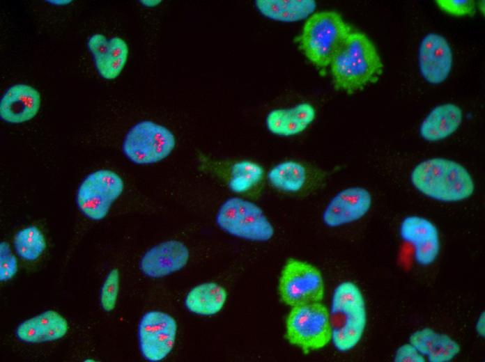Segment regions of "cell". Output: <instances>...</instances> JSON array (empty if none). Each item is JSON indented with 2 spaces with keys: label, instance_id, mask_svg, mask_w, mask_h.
Segmentation results:
<instances>
[{
  "label": "cell",
  "instance_id": "1",
  "mask_svg": "<svg viewBox=\"0 0 485 362\" xmlns=\"http://www.w3.org/2000/svg\"><path fill=\"white\" fill-rule=\"evenodd\" d=\"M330 65L335 87L348 92L362 88L383 70L375 45L360 31L350 33Z\"/></svg>",
  "mask_w": 485,
  "mask_h": 362
},
{
  "label": "cell",
  "instance_id": "2",
  "mask_svg": "<svg viewBox=\"0 0 485 362\" xmlns=\"http://www.w3.org/2000/svg\"><path fill=\"white\" fill-rule=\"evenodd\" d=\"M410 180L420 193L444 202L465 200L475 189L473 180L467 169L445 158H432L420 162L413 168Z\"/></svg>",
  "mask_w": 485,
  "mask_h": 362
},
{
  "label": "cell",
  "instance_id": "3",
  "mask_svg": "<svg viewBox=\"0 0 485 362\" xmlns=\"http://www.w3.org/2000/svg\"><path fill=\"white\" fill-rule=\"evenodd\" d=\"M329 315L331 340L335 348L341 352L354 348L367 324L365 301L356 284L344 281L336 287Z\"/></svg>",
  "mask_w": 485,
  "mask_h": 362
},
{
  "label": "cell",
  "instance_id": "4",
  "mask_svg": "<svg viewBox=\"0 0 485 362\" xmlns=\"http://www.w3.org/2000/svg\"><path fill=\"white\" fill-rule=\"evenodd\" d=\"M351 26L334 11L314 13L306 20L299 37L305 56L318 68L330 65L350 33Z\"/></svg>",
  "mask_w": 485,
  "mask_h": 362
},
{
  "label": "cell",
  "instance_id": "5",
  "mask_svg": "<svg viewBox=\"0 0 485 362\" xmlns=\"http://www.w3.org/2000/svg\"><path fill=\"white\" fill-rule=\"evenodd\" d=\"M215 221L226 233L246 240L266 242L274 235L275 229L262 209L254 203L231 197L220 207Z\"/></svg>",
  "mask_w": 485,
  "mask_h": 362
},
{
  "label": "cell",
  "instance_id": "6",
  "mask_svg": "<svg viewBox=\"0 0 485 362\" xmlns=\"http://www.w3.org/2000/svg\"><path fill=\"white\" fill-rule=\"evenodd\" d=\"M286 337L306 352L327 345L332 335L326 306L321 301L292 307L286 320Z\"/></svg>",
  "mask_w": 485,
  "mask_h": 362
},
{
  "label": "cell",
  "instance_id": "7",
  "mask_svg": "<svg viewBox=\"0 0 485 362\" xmlns=\"http://www.w3.org/2000/svg\"><path fill=\"white\" fill-rule=\"evenodd\" d=\"M175 145V136L168 128L151 120H142L128 130L122 150L130 161L145 165L167 158Z\"/></svg>",
  "mask_w": 485,
  "mask_h": 362
},
{
  "label": "cell",
  "instance_id": "8",
  "mask_svg": "<svg viewBox=\"0 0 485 362\" xmlns=\"http://www.w3.org/2000/svg\"><path fill=\"white\" fill-rule=\"evenodd\" d=\"M278 288L282 301L291 307L321 302L325 291L318 269L294 258L288 259L283 267Z\"/></svg>",
  "mask_w": 485,
  "mask_h": 362
},
{
  "label": "cell",
  "instance_id": "9",
  "mask_svg": "<svg viewBox=\"0 0 485 362\" xmlns=\"http://www.w3.org/2000/svg\"><path fill=\"white\" fill-rule=\"evenodd\" d=\"M123 189V181L116 173L108 169L95 171L80 184L76 195L77 207L89 219L102 220Z\"/></svg>",
  "mask_w": 485,
  "mask_h": 362
},
{
  "label": "cell",
  "instance_id": "10",
  "mask_svg": "<svg viewBox=\"0 0 485 362\" xmlns=\"http://www.w3.org/2000/svg\"><path fill=\"white\" fill-rule=\"evenodd\" d=\"M176 333L177 324L170 315L159 310L146 312L138 325L141 355L150 362L163 360L172 351Z\"/></svg>",
  "mask_w": 485,
  "mask_h": 362
},
{
  "label": "cell",
  "instance_id": "11",
  "mask_svg": "<svg viewBox=\"0 0 485 362\" xmlns=\"http://www.w3.org/2000/svg\"><path fill=\"white\" fill-rule=\"evenodd\" d=\"M267 178L271 186L280 192L302 195L315 191L323 175L321 171L300 162L286 160L272 167Z\"/></svg>",
  "mask_w": 485,
  "mask_h": 362
},
{
  "label": "cell",
  "instance_id": "12",
  "mask_svg": "<svg viewBox=\"0 0 485 362\" xmlns=\"http://www.w3.org/2000/svg\"><path fill=\"white\" fill-rule=\"evenodd\" d=\"M371 203V195L367 189L357 186L344 189L326 205L323 221L331 228L356 221L369 212Z\"/></svg>",
  "mask_w": 485,
  "mask_h": 362
},
{
  "label": "cell",
  "instance_id": "13",
  "mask_svg": "<svg viewBox=\"0 0 485 362\" xmlns=\"http://www.w3.org/2000/svg\"><path fill=\"white\" fill-rule=\"evenodd\" d=\"M189 257V250L184 243L168 240L148 249L141 258L139 268L145 276L160 278L182 269Z\"/></svg>",
  "mask_w": 485,
  "mask_h": 362
},
{
  "label": "cell",
  "instance_id": "14",
  "mask_svg": "<svg viewBox=\"0 0 485 362\" xmlns=\"http://www.w3.org/2000/svg\"><path fill=\"white\" fill-rule=\"evenodd\" d=\"M402 239L414 247L415 261L427 266L437 258L440 251V240L436 226L429 219L419 216H409L400 226Z\"/></svg>",
  "mask_w": 485,
  "mask_h": 362
},
{
  "label": "cell",
  "instance_id": "15",
  "mask_svg": "<svg viewBox=\"0 0 485 362\" xmlns=\"http://www.w3.org/2000/svg\"><path fill=\"white\" fill-rule=\"evenodd\" d=\"M452 63V49L443 36L437 33L424 36L419 48V67L427 82L438 84L445 81L451 72Z\"/></svg>",
  "mask_w": 485,
  "mask_h": 362
},
{
  "label": "cell",
  "instance_id": "16",
  "mask_svg": "<svg viewBox=\"0 0 485 362\" xmlns=\"http://www.w3.org/2000/svg\"><path fill=\"white\" fill-rule=\"evenodd\" d=\"M87 46L99 74L107 80L118 77L128 56L125 41L116 36L107 39L104 35L96 33L88 38Z\"/></svg>",
  "mask_w": 485,
  "mask_h": 362
},
{
  "label": "cell",
  "instance_id": "17",
  "mask_svg": "<svg viewBox=\"0 0 485 362\" xmlns=\"http://www.w3.org/2000/svg\"><path fill=\"white\" fill-rule=\"evenodd\" d=\"M40 106V95L31 86L15 84L3 94L0 102V117L10 123H22L32 119Z\"/></svg>",
  "mask_w": 485,
  "mask_h": 362
},
{
  "label": "cell",
  "instance_id": "18",
  "mask_svg": "<svg viewBox=\"0 0 485 362\" xmlns=\"http://www.w3.org/2000/svg\"><path fill=\"white\" fill-rule=\"evenodd\" d=\"M68 331L67 320L55 310H48L20 323L17 338L27 343H40L62 338Z\"/></svg>",
  "mask_w": 485,
  "mask_h": 362
},
{
  "label": "cell",
  "instance_id": "19",
  "mask_svg": "<svg viewBox=\"0 0 485 362\" xmlns=\"http://www.w3.org/2000/svg\"><path fill=\"white\" fill-rule=\"evenodd\" d=\"M316 110L312 104L302 102L291 108L272 110L265 119L266 127L272 134L280 136L297 135L313 123Z\"/></svg>",
  "mask_w": 485,
  "mask_h": 362
},
{
  "label": "cell",
  "instance_id": "20",
  "mask_svg": "<svg viewBox=\"0 0 485 362\" xmlns=\"http://www.w3.org/2000/svg\"><path fill=\"white\" fill-rule=\"evenodd\" d=\"M409 343L430 362H449L461 350L459 344L450 336L430 328L413 332L410 336Z\"/></svg>",
  "mask_w": 485,
  "mask_h": 362
},
{
  "label": "cell",
  "instance_id": "21",
  "mask_svg": "<svg viewBox=\"0 0 485 362\" xmlns=\"http://www.w3.org/2000/svg\"><path fill=\"white\" fill-rule=\"evenodd\" d=\"M463 119L462 110L452 103L434 107L422 121L419 133L428 141L442 140L459 127Z\"/></svg>",
  "mask_w": 485,
  "mask_h": 362
},
{
  "label": "cell",
  "instance_id": "22",
  "mask_svg": "<svg viewBox=\"0 0 485 362\" xmlns=\"http://www.w3.org/2000/svg\"><path fill=\"white\" fill-rule=\"evenodd\" d=\"M227 298L226 290L214 282L199 284L192 288L185 298V306L191 313L210 316L219 313Z\"/></svg>",
  "mask_w": 485,
  "mask_h": 362
},
{
  "label": "cell",
  "instance_id": "23",
  "mask_svg": "<svg viewBox=\"0 0 485 362\" xmlns=\"http://www.w3.org/2000/svg\"><path fill=\"white\" fill-rule=\"evenodd\" d=\"M255 5L265 17L284 22L308 18L316 7L313 0H257Z\"/></svg>",
  "mask_w": 485,
  "mask_h": 362
},
{
  "label": "cell",
  "instance_id": "24",
  "mask_svg": "<svg viewBox=\"0 0 485 362\" xmlns=\"http://www.w3.org/2000/svg\"><path fill=\"white\" fill-rule=\"evenodd\" d=\"M263 176L264 170L259 164L249 160L240 161L231 166L228 185L235 193H245L258 184Z\"/></svg>",
  "mask_w": 485,
  "mask_h": 362
},
{
  "label": "cell",
  "instance_id": "25",
  "mask_svg": "<svg viewBox=\"0 0 485 362\" xmlns=\"http://www.w3.org/2000/svg\"><path fill=\"white\" fill-rule=\"evenodd\" d=\"M15 250L23 260H37L46 248L42 232L36 226H29L18 231L13 240Z\"/></svg>",
  "mask_w": 485,
  "mask_h": 362
},
{
  "label": "cell",
  "instance_id": "26",
  "mask_svg": "<svg viewBox=\"0 0 485 362\" xmlns=\"http://www.w3.org/2000/svg\"><path fill=\"white\" fill-rule=\"evenodd\" d=\"M119 284V272L117 269H113L107 275L100 290V305L105 311L111 312L115 308Z\"/></svg>",
  "mask_w": 485,
  "mask_h": 362
},
{
  "label": "cell",
  "instance_id": "27",
  "mask_svg": "<svg viewBox=\"0 0 485 362\" xmlns=\"http://www.w3.org/2000/svg\"><path fill=\"white\" fill-rule=\"evenodd\" d=\"M17 272V262L13 254L9 244L6 242L0 244V281L11 279Z\"/></svg>",
  "mask_w": 485,
  "mask_h": 362
},
{
  "label": "cell",
  "instance_id": "28",
  "mask_svg": "<svg viewBox=\"0 0 485 362\" xmlns=\"http://www.w3.org/2000/svg\"><path fill=\"white\" fill-rule=\"evenodd\" d=\"M438 6L444 12L454 16L472 15L475 12L472 0H438Z\"/></svg>",
  "mask_w": 485,
  "mask_h": 362
},
{
  "label": "cell",
  "instance_id": "29",
  "mask_svg": "<svg viewBox=\"0 0 485 362\" xmlns=\"http://www.w3.org/2000/svg\"><path fill=\"white\" fill-rule=\"evenodd\" d=\"M396 362H424L426 358L410 343L400 346L394 355Z\"/></svg>",
  "mask_w": 485,
  "mask_h": 362
},
{
  "label": "cell",
  "instance_id": "30",
  "mask_svg": "<svg viewBox=\"0 0 485 362\" xmlns=\"http://www.w3.org/2000/svg\"><path fill=\"white\" fill-rule=\"evenodd\" d=\"M476 331L477 333L484 337L485 334V321H484V313L481 314L479 317L477 322L476 323Z\"/></svg>",
  "mask_w": 485,
  "mask_h": 362
},
{
  "label": "cell",
  "instance_id": "31",
  "mask_svg": "<svg viewBox=\"0 0 485 362\" xmlns=\"http://www.w3.org/2000/svg\"><path fill=\"white\" fill-rule=\"evenodd\" d=\"M143 4L147 6H153L160 2V1H141Z\"/></svg>",
  "mask_w": 485,
  "mask_h": 362
}]
</instances>
